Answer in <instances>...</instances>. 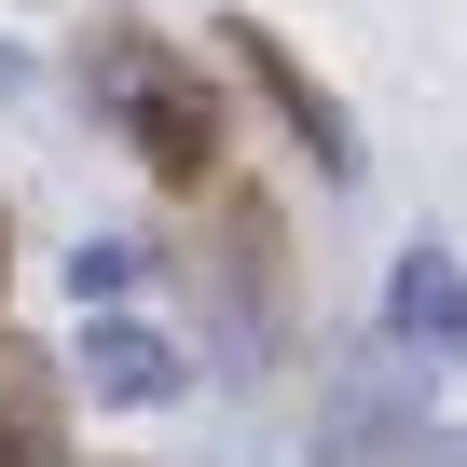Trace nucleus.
<instances>
[{
	"label": "nucleus",
	"mask_w": 467,
	"mask_h": 467,
	"mask_svg": "<svg viewBox=\"0 0 467 467\" xmlns=\"http://www.w3.org/2000/svg\"><path fill=\"white\" fill-rule=\"evenodd\" d=\"M151 262H165V248H138V234H83V248H69V303H83V317H138Z\"/></svg>",
	"instance_id": "obj_8"
},
{
	"label": "nucleus",
	"mask_w": 467,
	"mask_h": 467,
	"mask_svg": "<svg viewBox=\"0 0 467 467\" xmlns=\"http://www.w3.org/2000/svg\"><path fill=\"white\" fill-rule=\"evenodd\" d=\"M83 385H97L110 412H165V399L192 385V344H179L165 317H83Z\"/></svg>",
	"instance_id": "obj_6"
},
{
	"label": "nucleus",
	"mask_w": 467,
	"mask_h": 467,
	"mask_svg": "<svg viewBox=\"0 0 467 467\" xmlns=\"http://www.w3.org/2000/svg\"><path fill=\"white\" fill-rule=\"evenodd\" d=\"M399 371L426 358V385L440 371H467V262L453 248H399V275H385V330H371Z\"/></svg>",
	"instance_id": "obj_5"
},
{
	"label": "nucleus",
	"mask_w": 467,
	"mask_h": 467,
	"mask_svg": "<svg viewBox=\"0 0 467 467\" xmlns=\"http://www.w3.org/2000/svg\"><path fill=\"white\" fill-rule=\"evenodd\" d=\"M0 467H69V440H56V358H28V344H0Z\"/></svg>",
	"instance_id": "obj_7"
},
{
	"label": "nucleus",
	"mask_w": 467,
	"mask_h": 467,
	"mask_svg": "<svg viewBox=\"0 0 467 467\" xmlns=\"http://www.w3.org/2000/svg\"><path fill=\"white\" fill-rule=\"evenodd\" d=\"M453 262H467V248H453Z\"/></svg>",
	"instance_id": "obj_11"
},
{
	"label": "nucleus",
	"mask_w": 467,
	"mask_h": 467,
	"mask_svg": "<svg viewBox=\"0 0 467 467\" xmlns=\"http://www.w3.org/2000/svg\"><path fill=\"white\" fill-rule=\"evenodd\" d=\"M317 467H426V385L385 358V344H358L330 385H317V440H303Z\"/></svg>",
	"instance_id": "obj_3"
},
{
	"label": "nucleus",
	"mask_w": 467,
	"mask_h": 467,
	"mask_svg": "<svg viewBox=\"0 0 467 467\" xmlns=\"http://www.w3.org/2000/svg\"><path fill=\"white\" fill-rule=\"evenodd\" d=\"M0 289H15V192H0Z\"/></svg>",
	"instance_id": "obj_10"
},
{
	"label": "nucleus",
	"mask_w": 467,
	"mask_h": 467,
	"mask_svg": "<svg viewBox=\"0 0 467 467\" xmlns=\"http://www.w3.org/2000/svg\"><path fill=\"white\" fill-rule=\"evenodd\" d=\"M0 97H28V42L15 28H0Z\"/></svg>",
	"instance_id": "obj_9"
},
{
	"label": "nucleus",
	"mask_w": 467,
	"mask_h": 467,
	"mask_svg": "<svg viewBox=\"0 0 467 467\" xmlns=\"http://www.w3.org/2000/svg\"><path fill=\"white\" fill-rule=\"evenodd\" d=\"M220 56L262 83V110H275V124H289V138L317 151V179H330V192H344V179L371 165V151H358V110H344V97H330V83H317V69H303V56H289V42L262 28V15H220Z\"/></svg>",
	"instance_id": "obj_4"
},
{
	"label": "nucleus",
	"mask_w": 467,
	"mask_h": 467,
	"mask_svg": "<svg viewBox=\"0 0 467 467\" xmlns=\"http://www.w3.org/2000/svg\"><path fill=\"white\" fill-rule=\"evenodd\" d=\"M69 83H83L97 138H110V151H138L165 192H220L234 110H220L206 56H179V42H151V28H97V42L69 56Z\"/></svg>",
	"instance_id": "obj_1"
},
{
	"label": "nucleus",
	"mask_w": 467,
	"mask_h": 467,
	"mask_svg": "<svg viewBox=\"0 0 467 467\" xmlns=\"http://www.w3.org/2000/svg\"><path fill=\"white\" fill-rule=\"evenodd\" d=\"M192 289L220 303V344H234V358H289V330H303V275H289V220H275V192H248V179L206 192Z\"/></svg>",
	"instance_id": "obj_2"
}]
</instances>
